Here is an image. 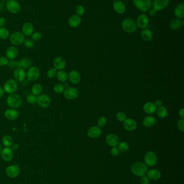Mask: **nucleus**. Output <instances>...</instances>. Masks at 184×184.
Returning <instances> with one entry per match:
<instances>
[{
    "mask_svg": "<svg viewBox=\"0 0 184 184\" xmlns=\"http://www.w3.org/2000/svg\"><path fill=\"white\" fill-rule=\"evenodd\" d=\"M9 40L13 45L19 46L23 43L25 40V37L20 32H15L11 34Z\"/></svg>",
    "mask_w": 184,
    "mask_h": 184,
    "instance_id": "obj_6",
    "label": "nucleus"
},
{
    "mask_svg": "<svg viewBox=\"0 0 184 184\" xmlns=\"http://www.w3.org/2000/svg\"><path fill=\"white\" fill-rule=\"evenodd\" d=\"M68 79L71 83L77 84L81 82V76L78 71L76 70H72L68 74Z\"/></svg>",
    "mask_w": 184,
    "mask_h": 184,
    "instance_id": "obj_23",
    "label": "nucleus"
},
{
    "mask_svg": "<svg viewBox=\"0 0 184 184\" xmlns=\"http://www.w3.org/2000/svg\"><path fill=\"white\" fill-rule=\"evenodd\" d=\"M123 126L127 131L133 132L137 129V122L132 118H126L123 122Z\"/></svg>",
    "mask_w": 184,
    "mask_h": 184,
    "instance_id": "obj_17",
    "label": "nucleus"
},
{
    "mask_svg": "<svg viewBox=\"0 0 184 184\" xmlns=\"http://www.w3.org/2000/svg\"><path fill=\"white\" fill-rule=\"evenodd\" d=\"M174 14L179 19H184V3L181 2L176 5L174 9Z\"/></svg>",
    "mask_w": 184,
    "mask_h": 184,
    "instance_id": "obj_29",
    "label": "nucleus"
},
{
    "mask_svg": "<svg viewBox=\"0 0 184 184\" xmlns=\"http://www.w3.org/2000/svg\"><path fill=\"white\" fill-rule=\"evenodd\" d=\"M1 156L3 161H11L13 158V151L10 147H5L1 151Z\"/></svg>",
    "mask_w": 184,
    "mask_h": 184,
    "instance_id": "obj_14",
    "label": "nucleus"
},
{
    "mask_svg": "<svg viewBox=\"0 0 184 184\" xmlns=\"http://www.w3.org/2000/svg\"><path fill=\"white\" fill-rule=\"evenodd\" d=\"M37 97V104L41 108H48L51 105V99L48 95L40 94Z\"/></svg>",
    "mask_w": 184,
    "mask_h": 184,
    "instance_id": "obj_11",
    "label": "nucleus"
},
{
    "mask_svg": "<svg viewBox=\"0 0 184 184\" xmlns=\"http://www.w3.org/2000/svg\"><path fill=\"white\" fill-rule=\"evenodd\" d=\"M42 34L39 32H34L32 35V40L33 41H35V42L40 41V40L42 39Z\"/></svg>",
    "mask_w": 184,
    "mask_h": 184,
    "instance_id": "obj_47",
    "label": "nucleus"
},
{
    "mask_svg": "<svg viewBox=\"0 0 184 184\" xmlns=\"http://www.w3.org/2000/svg\"><path fill=\"white\" fill-rule=\"evenodd\" d=\"M6 7L11 13H19L21 10V6L16 0H8L6 3Z\"/></svg>",
    "mask_w": 184,
    "mask_h": 184,
    "instance_id": "obj_10",
    "label": "nucleus"
},
{
    "mask_svg": "<svg viewBox=\"0 0 184 184\" xmlns=\"http://www.w3.org/2000/svg\"><path fill=\"white\" fill-rule=\"evenodd\" d=\"M54 65L57 70H63L66 67V61L61 57H57L54 61Z\"/></svg>",
    "mask_w": 184,
    "mask_h": 184,
    "instance_id": "obj_26",
    "label": "nucleus"
},
{
    "mask_svg": "<svg viewBox=\"0 0 184 184\" xmlns=\"http://www.w3.org/2000/svg\"><path fill=\"white\" fill-rule=\"evenodd\" d=\"M149 17L145 15V13L140 14V16L137 17V26H138L141 29H146L149 25Z\"/></svg>",
    "mask_w": 184,
    "mask_h": 184,
    "instance_id": "obj_12",
    "label": "nucleus"
},
{
    "mask_svg": "<svg viewBox=\"0 0 184 184\" xmlns=\"http://www.w3.org/2000/svg\"><path fill=\"white\" fill-rule=\"evenodd\" d=\"M7 66L8 67L11 69H16L17 68L21 67V65H20V61H15L14 60H11L10 61H9Z\"/></svg>",
    "mask_w": 184,
    "mask_h": 184,
    "instance_id": "obj_39",
    "label": "nucleus"
},
{
    "mask_svg": "<svg viewBox=\"0 0 184 184\" xmlns=\"http://www.w3.org/2000/svg\"><path fill=\"white\" fill-rule=\"evenodd\" d=\"M179 115L182 118L184 119V109L183 108H181L179 111Z\"/></svg>",
    "mask_w": 184,
    "mask_h": 184,
    "instance_id": "obj_55",
    "label": "nucleus"
},
{
    "mask_svg": "<svg viewBox=\"0 0 184 184\" xmlns=\"http://www.w3.org/2000/svg\"><path fill=\"white\" fill-rule=\"evenodd\" d=\"M57 73V70L54 68L49 69L47 72V76L49 78H54L56 76Z\"/></svg>",
    "mask_w": 184,
    "mask_h": 184,
    "instance_id": "obj_46",
    "label": "nucleus"
},
{
    "mask_svg": "<svg viewBox=\"0 0 184 184\" xmlns=\"http://www.w3.org/2000/svg\"><path fill=\"white\" fill-rule=\"evenodd\" d=\"M121 28L124 31L129 34H131L136 31L137 25L136 22L130 19H124L121 23Z\"/></svg>",
    "mask_w": 184,
    "mask_h": 184,
    "instance_id": "obj_4",
    "label": "nucleus"
},
{
    "mask_svg": "<svg viewBox=\"0 0 184 184\" xmlns=\"http://www.w3.org/2000/svg\"><path fill=\"white\" fill-rule=\"evenodd\" d=\"M147 177L151 180L156 181L161 178V174L160 171L157 169H151L147 171Z\"/></svg>",
    "mask_w": 184,
    "mask_h": 184,
    "instance_id": "obj_25",
    "label": "nucleus"
},
{
    "mask_svg": "<svg viewBox=\"0 0 184 184\" xmlns=\"http://www.w3.org/2000/svg\"><path fill=\"white\" fill-rule=\"evenodd\" d=\"M14 78L16 82H22L26 78V72L22 68H17L14 71Z\"/></svg>",
    "mask_w": 184,
    "mask_h": 184,
    "instance_id": "obj_18",
    "label": "nucleus"
},
{
    "mask_svg": "<svg viewBox=\"0 0 184 184\" xmlns=\"http://www.w3.org/2000/svg\"><path fill=\"white\" fill-rule=\"evenodd\" d=\"M107 122V120L106 118L104 116H101L99 119L98 120L97 124L98 126L99 127H103V126H105Z\"/></svg>",
    "mask_w": 184,
    "mask_h": 184,
    "instance_id": "obj_48",
    "label": "nucleus"
},
{
    "mask_svg": "<svg viewBox=\"0 0 184 184\" xmlns=\"http://www.w3.org/2000/svg\"><path fill=\"white\" fill-rule=\"evenodd\" d=\"M19 50L14 46H11L8 47L5 51L6 57L11 61L16 59L19 55Z\"/></svg>",
    "mask_w": 184,
    "mask_h": 184,
    "instance_id": "obj_20",
    "label": "nucleus"
},
{
    "mask_svg": "<svg viewBox=\"0 0 184 184\" xmlns=\"http://www.w3.org/2000/svg\"><path fill=\"white\" fill-rule=\"evenodd\" d=\"M129 144L126 142H121L118 145V149L119 151L122 153H125L129 149Z\"/></svg>",
    "mask_w": 184,
    "mask_h": 184,
    "instance_id": "obj_40",
    "label": "nucleus"
},
{
    "mask_svg": "<svg viewBox=\"0 0 184 184\" xmlns=\"http://www.w3.org/2000/svg\"><path fill=\"white\" fill-rule=\"evenodd\" d=\"M20 173V169L18 166L11 165L8 166L5 169V174L9 177L15 178L18 176Z\"/></svg>",
    "mask_w": 184,
    "mask_h": 184,
    "instance_id": "obj_13",
    "label": "nucleus"
},
{
    "mask_svg": "<svg viewBox=\"0 0 184 184\" xmlns=\"http://www.w3.org/2000/svg\"><path fill=\"white\" fill-rule=\"evenodd\" d=\"M18 148H19V145L16 144H13L11 145V149L13 150V151H15L17 149H18Z\"/></svg>",
    "mask_w": 184,
    "mask_h": 184,
    "instance_id": "obj_57",
    "label": "nucleus"
},
{
    "mask_svg": "<svg viewBox=\"0 0 184 184\" xmlns=\"http://www.w3.org/2000/svg\"><path fill=\"white\" fill-rule=\"evenodd\" d=\"M105 142L109 146L115 147L119 143V138L117 135L110 134L105 137Z\"/></svg>",
    "mask_w": 184,
    "mask_h": 184,
    "instance_id": "obj_15",
    "label": "nucleus"
},
{
    "mask_svg": "<svg viewBox=\"0 0 184 184\" xmlns=\"http://www.w3.org/2000/svg\"><path fill=\"white\" fill-rule=\"evenodd\" d=\"M133 2L137 9L142 13L148 12L152 7V0H133Z\"/></svg>",
    "mask_w": 184,
    "mask_h": 184,
    "instance_id": "obj_3",
    "label": "nucleus"
},
{
    "mask_svg": "<svg viewBox=\"0 0 184 184\" xmlns=\"http://www.w3.org/2000/svg\"><path fill=\"white\" fill-rule=\"evenodd\" d=\"M32 94L36 96H38L41 94L43 92V87L40 84H35L32 87Z\"/></svg>",
    "mask_w": 184,
    "mask_h": 184,
    "instance_id": "obj_36",
    "label": "nucleus"
},
{
    "mask_svg": "<svg viewBox=\"0 0 184 184\" xmlns=\"http://www.w3.org/2000/svg\"><path fill=\"white\" fill-rule=\"evenodd\" d=\"M3 8V4L2 3H0V10H1Z\"/></svg>",
    "mask_w": 184,
    "mask_h": 184,
    "instance_id": "obj_59",
    "label": "nucleus"
},
{
    "mask_svg": "<svg viewBox=\"0 0 184 184\" xmlns=\"http://www.w3.org/2000/svg\"><path fill=\"white\" fill-rule=\"evenodd\" d=\"M22 34L26 36H30L33 34L34 26L30 23H26L22 26Z\"/></svg>",
    "mask_w": 184,
    "mask_h": 184,
    "instance_id": "obj_28",
    "label": "nucleus"
},
{
    "mask_svg": "<svg viewBox=\"0 0 184 184\" xmlns=\"http://www.w3.org/2000/svg\"><path fill=\"white\" fill-rule=\"evenodd\" d=\"M102 134V130L98 126H94L89 128L87 132L88 137L91 138H97L100 137Z\"/></svg>",
    "mask_w": 184,
    "mask_h": 184,
    "instance_id": "obj_19",
    "label": "nucleus"
},
{
    "mask_svg": "<svg viewBox=\"0 0 184 184\" xmlns=\"http://www.w3.org/2000/svg\"><path fill=\"white\" fill-rule=\"evenodd\" d=\"M156 111H157V115L161 118H165L168 114V111L167 108H166L165 107L162 106V105L157 108Z\"/></svg>",
    "mask_w": 184,
    "mask_h": 184,
    "instance_id": "obj_37",
    "label": "nucleus"
},
{
    "mask_svg": "<svg viewBox=\"0 0 184 184\" xmlns=\"http://www.w3.org/2000/svg\"><path fill=\"white\" fill-rule=\"evenodd\" d=\"M3 90L8 94L15 93L18 89L17 82L15 79H10L5 82L3 85Z\"/></svg>",
    "mask_w": 184,
    "mask_h": 184,
    "instance_id": "obj_5",
    "label": "nucleus"
},
{
    "mask_svg": "<svg viewBox=\"0 0 184 184\" xmlns=\"http://www.w3.org/2000/svg\"><path fill=\"white\" fill-rule=\"evenodd\" d=\"M53 90L56 94H61L64 92L65 88L63 85L61 84H57L54 86Z\"/></svg>",
    "mask_w": 184,
    "mask_h": 184,
    "instance_id": "obj_41",
    "label": "nucleus"
},
{
    "mask_svg": "<svg viewBox=\"0 0 184 184\" xmlns=\"http://www.w3.org/2000/svg\"><path fill=\"white\" fill-rule=\"evenodd\" d=\"M75 11L77 15L81 17L83 16L85 13V8L83 5H78L75 8Z\"/></svg>",
    "mask_w": 184,
    "mask_h": 184,
    "instance_id": "obj_43",
    "label": "nucleus"
},
{
    "mask_svg": "<svg viewBox=\"0 0 184 184\" xmlns=\"http://www.w3.org/2000/svg\"><path fill=\"white\" fill-rule=\"evenodd\" d=\"M56 77L59 82H66L68 79V74L65 71L60 70L57 71Z\"/></svg>",
    "mask_w": 184,
    "mask_h": 184,
    "instance_id": "obj_35",
    "label": "nucleus"
},
{
    "mask_svg": "<svg viewBox=\"0 0 184 184\" xmlns=\"http://www.w3.org/2000/svg\"><path fill=\"white\" fill-rule=\"evenodd\" d=\"M170 0H154L152 3V7L157 11L162 10L166 8Z\"/></svg>",
    "mask_w": 184,
    "mask_h": 184,
    "instance_id": "obj_16",
    "label": "nucleus"
},
{
    "mask_svg": "<svg viewBox=\"0 0 184 184\" xmlns=\"http://www.w3.org/2000/svg\"><path fill=\"white\" fill-rule=\"evenodd\" d=\"M82 22V19L77 15H73L69 19L68 24L69 26L72 28H75L79 26Z\"/></svg>",
    "mask_w": 184,
    "mask_h": 184,
    "instance_id": "obj_24",
    "label": "nucleus"
},
{
    "mask_svg": "<svg viewBox=\"0 0 184 184\" xmlns=\"http://www.w3.org/2000/svg\"><path fill=\"white\" fill-rule=\"evenodd\" d=\"M157 107L155 106V103L151 102L146 103L143 106V111L147 114H153L155 113Z\"/></svg>",
    "mask_w": 184,
    "mask_h": 184,
    "instance_id": "obj_27",
    "label": "nucleus"
},
{
    "mask_svg": "<svg viewBox=\"0 0 184 184\" xmlns=\"http://www.w3.org/2000/svg\"><path fill=\"white\" fill-rule=\"evenodd\" d=\"M19 111L15 109L9 108L5 111L4 116L6 119L10 121H14L19 117Z\"/></svg>",
    "mask_w": 184,
    "mask_h": 184,
    "instance_id": "obj_22",
    "label": "nucleus"
},
{
    "mask_svg": "<svg viewBox=\"0 0 184 184\" xmlns=\"http://www.w3.org/2000/svg\"><path fill=\"white\" fill-rule=\"evenodd\" d=\"M5 91L2 87H0V98H2L5 94Z\"/></svg>",
    "mask_w": 184,
    "mask_h": 184,
    "instance_id": "obj_58",
    "label": "nucleus"
},
{
    "mask_svg": "<svg viewBox=\"0 0 184 184\" xmlns=\"http://www.w3.org/2000/svg\"><path fill=\"white\" fill-rule=\"evenodd\" d=\"M64 96L66 99L72 100L76 99L79 95V92L78 90L74 87H67L63 92Z\"/></svg>",
    "mask_w": 184,
    "mask_h": 184,
    "instance_id": "obj_9",
    "label": "nucleus"
},
{
    "mask_svg": "<svg viewBox=\"0 0 184 184\" xmlns=\"http://www.w3.org/2000/svg\"><path fill=\"white\" fill-rule=\"evenodd\" d=\"M140 184H150V179L145 176L141 177V178L140 179Z\"/></svg>",
    "mask_w": 184,
    "mask_h": 184,
    "instance_id": "obj_51",
    "label": "nucleus"
},
{
    "mask_svg": "<svg viewBox=\"0 0 184 184\" xmlns=\"http://www.w3.org/2000/svg\"><path fill=\"white\" fill-rule=\"evenodd\" d=\"M177 127L180 132H184V120L183 118L180 119L177 122Z\"/></svg>",
    "mask_w": 184,
    "mask_h": 184,
    "instance_id": "obj_49",
    "label": "nucleus"
},
{
    "mask_svg": "<svg viewBox=\"0 0 184 184\" xmlns=\"http://www.w3.org/2000/svg\"><path fill=\"white\" fill-rule=\"evenodd\" d=\"M162 103H162V101H161V100H157L155 101V106H156L157 107H159L161 106Z\"/></svg>",
    "mask_w": 184,
    "mask_h": 184,
    "instance_id": "obj_56",
    "label": "nucleus"
},
{
    "mask_svg": "<svg viewBox=\"0 0 184 184\" xmlns=\"http://www.w3.org/2000/svg\"><path fill=\"white\" fill-rule=\"evenodd\" d=\"M22 99L20 95L13 93L8 95L7 99V103L10 107L14 109H17L22 105Z\"/></svg>",
    "mask_w": 184,
    "mask_h": 184,
    "instance_id": "obj_2",
    "label": "nucleus"
},
{
    "mask_svg": "<svg viewBox=\"0 0 184 184\" xmlns=\"http://www.w3.org/2000/svg\"><path fill=\"white\" fill-rule=\"evenodd\" d=\"M2 141L3 144L4 145L5 147H11L14 144L13 138L10 135H5L3 137Z\"/></svg>",
    "mask_w": 184,
    "mask_h": 184,
    "instance_id": "obj_34",
    "label": "nucleus"
},
{
    "mask_svg": "<svg viewBox=\"0 0 184 184\" xmlns=\"http://www.w3.org/2000/svg\"><path fill=\"white\" fill-rule=\"evenodd\" d=\"M24 44L25 47L27 49H32L34 47L35 45L34 41H33L32 39L28 38L26 40H25L24 42Z\"/></svg>",
    "mask_w": 184,
    "mask_h": 184,
    "instance_id": "obj_45",
    "label": "nucleus"
},
{
    "mask_svg": "<svg viewBox=\"0 0 184 184\" xmlns=\"http://www.w3.org/2000/svg\"><path fill=\"white\" fill-rule=\"evenodd\" d=\"M5 19L3 17H0V28L5 25Z\"/></svg>",
    "mask_w": 184,
    "mask_h": 184,
    "instance_id": "obj_54",
    "label": "nucleus"
},
{
    "mask_svg": "<svg viewBox=\"0 0 184 184\" xmlns=\"http://www.w3.org/2000/svg\"><path fill=\"white\" fill-rule=\"evenodd\" d=\"M116 118L119 122H124L126 119V115L123 111H119L116 114Z\"/></svg>",
    "mask_w": 184,
    "mask_h": 184,
    "instance_id": "obj_44",
    "label": "nucleus"
},
{
    "mask_svg": "<svg viewBox=\"0 0 184 184\" xmlns=\"http://www.w3.org/2000/svg\"><path fill=\"white\" fill-rule=\"evenodd\" d=\"M157 13V11L155 10V9H154L153 8L151 9L149 11V14L151 16H155Z\"/></svg>",
    "mask_w": 184,
    "mask_h": 184,
    "instance_id": "obj_53",
    "label": "nucleus"
},
{
    "mask_svg": "<svg viewBox=\"0 0 184 184\" xmlns=\"http://www.w3.org/2000/svg\"><path fill=\"white\" fill-rule=\"evenodd\" d=\"M114 10L118 14H123L126 11V6L125 3L121 0H116L113 3Z\"/></svg>",
    "mask_w": 184,
    "mask_h": 184,
    "instance_id": "obj_21",
    "label": "nucleus"
},
{
    "mask_svg": "<svg viewBox=\"0 0 184 184\" xmlns=\"http://www.w3.org/2000/svg\"><path fill=\"white\" fill-rule=\"evenodd\" d=\"M131 172L132 174L135 176L138 177H142L145 176V174H147L148 168L147 165L145 164V163L138 162L134 163L131 166Z\"/></svg>",
    "mask_w": 184,
    "mask_h": 184,
    "instance_id": "obj_1",
    "label": "nucleus"
},
{
    "mask_svg": "<svg viewBox=\"0 0 184 184\" xmlns=\"http://www.w3.org/2000/svg\"><path fill=\"white\" fill-rule=\"evenodd\" d=\"M9 61V59L7 57H0V66L4 67V66H7Z\"/></svg>",
    "mask_w": 184,
    "mask_h": 184,
    "instance_id": "obj_50",
    "label": "nucleus"
},
{
    "mask_svg": "<svg viewBox=\"0 0 184 184\" xmlns=\"http://www.w3.org/2000/svg\"><path fill=\"white\" fill-rule=\"evenodd\" d=\"M1 150H2V148H1V145H0V153H1Z\"/></svg>",
    "mask_w": 184,
    "mask_h": 184,
    "instance_id": "obj_60",
    "label": "nucleus"
},
{
    "mask_svg": "<svg viewBox=\"0 0 184 184\" xmlns=\"http://www.w3.org/2000/svg\"><path fill=\"white\" fill-rule=\"evenodd\" d=\"M9 36V32L4 27L0 28V39L5 40L7 39Z\"/></svg>",
    "mask_w": 184,
    "mask_h": 184,
    "instance_id": "obj_38",
    "label": "nucleus"
},
{
    "mask_svg": "<svg viewBox=\"0 0 184 184\" xmlns=\"http://www.w3.org/2000/svg\"><path fill=\"white\" fill-rule=\"evenodd\" d=\"M119 153V151L118 147H112V148L111 150V155L115 156V157L118 155Z\"/></svg>",
    "mask_w": 184,
    "mask_h": 184,
    "instance_id": "obj_52",
    "label": "nucleus"
},
{
    "mask_svg": "<svg viewBox=\"0 0 184 184\" xmlns=\"http://www.w3.org/2000/svg\"><path fill=\"white\" fill-rule=\"evenodd\" d=\"M2 1H8V0H2Z\"/></svg>",
    "mask_w": 184,
    "mask_h": 184,
    "instance_id": "obj_61",
    "label": "nucleus"
},
{
    "mask_svg": "<svg viewBox=\"0 0 184 184\" xmlns=\"http://www.w3.org/2000/svg\"><path fill=\"white\" fill-rule=\"evenodd\" d=\"M156 123V119L152 116L145 117L143 120V124L146 128H150L153 126Z\"/></svg>",
    "mask_w": 184,
    "mask_h": 184,
    "instance_id": "obj_30",
    "label": "nucleus"
},
{
    "mask_svg": "<svg viewBox=\"0 0 184 184\" xmlns=\"http://www.w3.org/2000/svg\"><path fill=\"white\" fill-rule=\"evenodd\" d=\"M20 62L21 65V68H22L24 70L30 69L32 67V61L29 58H22L20 61Z\"/></svg>",
    "mask_w": 184,
    "mask_h": 184,
    "instance_id": "obj_33",
    "label": "nucleus"
},
{
    "mask_svg": "<svg viewBox=\"0 0 184 184\" xmlns=\"http://www.w3.org/2000/svg\"><path fill=\"white\" fill-rule=\"evenodd\" d=\"M184 23V21L182 22L180 19H174L170 23V28L173 30H177L182 27Z\"/></svg>",
    "mask_w": 184,
    "mask_h": 184,
    "instance_id": "obj_32",
    "label": "nucleus"
},
{
    "mask_svg": "<svg viewBox=\"0 0 184 184\" xmlns=\"http://www.w3.org/2000/svg\"><path fill=\"white\" fill-rule=\"evenodd\" d=\"M37 96L32 94L28 95L26 97V101L31 105H34L35 103H37Z\"/></svg>",
    "mask_w": 184,
    "mask_h": 184,
    "instance_id": "obj_42",
    "label": "nucleus"
},
{
    "mask_svg": "<svg viewBox=\"0 0 184 184\" xmlns=\"http://www.w3.org/2000/svg\"><path fill=\"white\" fill-rule=\"evenodd\" d=\"M26 78L31 82L37 80L40 78L41 72L40 69L37 67L32 66L28 69L26 73Z\"/></svg>",
    "mask_w": 184,
    "mask_h": 184,
    "instance_id": "obj_7",
    "label": "nucleus"
},
{
    "mask_svg": "<svg viewBox=\"0 0 184 184\" xmlns=\"http://www.w3.org/2000/svg\"><path fill=\"white\" fill-rule=\"evenodd\" d=\"M140 36L143 40H144L145 42H149L152 38V32L150 29H143L141 32Z\"/></svg>",
    "mask_w": 184,
    "mask_h": 184,
    "instance_id": "obj_31",
    "label": "nucleus"
},
{
    "mask_svg": "<svg viewBox=\"0 0 184 184\" xmlns=\"http://www.w3.org/2000/svg\"><path fill=\"white\" fill-rule=\"evenodd\" d=\"M157 156L154 152L148 151L145 155L144 162L146 165L153 166L157 163Z\"/></svg>",
    "mask_w": 184,
    "mask_h": 184,
    "instance_id": "obj_8",
    "label": "nucleus"
}]
</instances>
